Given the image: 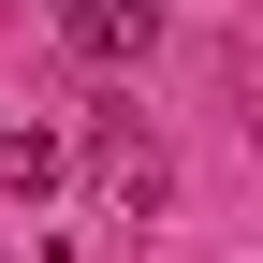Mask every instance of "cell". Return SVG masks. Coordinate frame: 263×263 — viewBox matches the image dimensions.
<instances>
[{"instance_id":"1","label":"cell","mask_w":263,"mask_h":263,"mask_svg":"<svg viewBox=\"0 0 263 263\" xmlns=\"http://www.w3.org/2000/svg\"><path fill=\"white\" fill-rule=\"evenodd\" d=\"M161 190H176V161H161L132 117H103V205L117 219H161Z\"/></svg>"},{"instance_id":"2","label":"cell","mask_w":263,"mask_h":263,"mask_svg":"<svg viewBox=\"0 0 263 263\" xmlns=\"http://www.w3.org/2000/svg\"><path fill=\"white\" fill-rule=\"evenodd\" d=\"M59 29H73V59H103V73H117V59H146V44H161V15H146V0H73Z\"/></svg>"},{"instance_id":"3","label":"cell","mask_w":263,"mask_h":263,"mask_svg":"<svg viewBox=\"0 0 263 263\" xmlns=\"http://www.w3.org/2000/svg\"><path fill=\"white\" fill-rule=\"evenodd\" d=\"M59 176H73V161H59V132H0V205H59Z\"/></svg>"}]
</instances>
